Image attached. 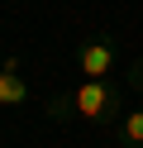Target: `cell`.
<instances>
[{
    "mask_svg": "<svg viewBox=\"0 0 143 148\" xmlns=\"http://www.w3.org/2000/svg\"><path fill=\"white\" fill-rule=\"evenodd\" d=\"M53 110H76V115L91 119V124H105L110 115H119V86H114L110 77H81L76 91L67 100H57Z\"/></svg>",
    "mask_w": 143,
    "mask_h": 148,
    "instance_id": "6da1fadb",
    "label": "cell"
},
{
    "mask_svg": "<svg viewBox=\"0 0 143 148\" xmlns=\"http://www.w3.org/2000/svg\"><path fill=\"white\" fill-rule=\"evenodd\" d=\"M76 72L81 77H114V43L110 38H86L76 48Z\"/></svg>",
    "mask_w": 143,
    "mask_h": 148,
    "instance_id": "7a4b0ae2",
    "label": "cell"
},
{
    "mask_svg": "<svg viewBox=\"0 0 143 148\" xmlns=\"http://www.w3.org/2000/svg\"><path fill=\"white\" fill-rule=\"evenodd\" d=\"M29 100V81L19 77V72H0V105H24Z\"/></svg>",
    "mask_w": 143,
    "mask_h": 148,
    "instance_id": "3957f363",
    "label": "cell"
},
{
    "mask_svg": "<svg viewBox=\"0 0 143 148\" xmlns=\"http://www.w3.org/2000/svg\"><path fill=\"white\" fill-rule=\"evenodd\" d=\"M119 138L129 148H143V110H129L124 115V124H119Z\"/></svg>",
    "mask_w": 143,
    "mask_h": 148,
    "instance_id": "277c9868",
    "label": "cell"
},
{
    "mask_svg": "<svg viewBox=\"0 0 143 148\" xmlns=\"http://www.w3.org/2000/svg\"><path fill=\"white\" fill-rule=\"evenodd\" d=\"M138 91H143V72H138Z\"/></svg>",
    "mask_w": 143,
    "mask_h": 148,
    "instance_id": "5b68a950",
    "label": "cell"
}]
</instances>
